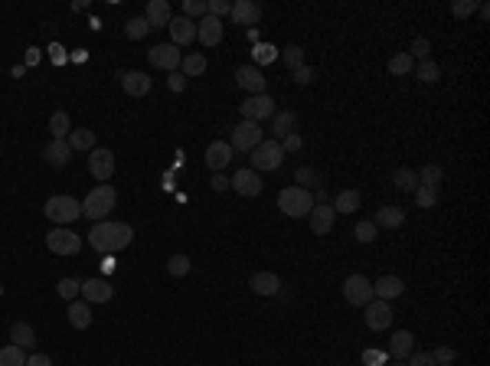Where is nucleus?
<instances>
[{
	"label": "nucleus",
	"mask_w": 490,
	"mask_h": 366,
	"mask_svg": "<svg viewBox=\"0 0 490 366\" xmlns=\"http://www.w3.org/2000/svg\"><path fill=\"white\" fill-rule=\"evenodd\" d=\"M134 239V229L127 226V223H114V219H101L95 226L88 229V245L101 255H114L127 249Z\"/></svg>",
	"instance_id": "f257e3e1"
},
{
	"label": "nucleus",
	"mask_w": 490,
	"mask_h": 366,
	"mask_svg": "<svg viewBox=\"0 0 490 366\" xmlns=\"http://www.w3.org/2000/svg\"><path fill=\"white\" fill-rule=\"evenodd\" d=\"M114 203H118V193H114V187H108V183H99L95 190H88V196L82 200V216H88L92 223H101L105 216L114 210Z\"/></svg>",
	"instance_id": "f03ea898"
},
{
	"label": "nucleus",
	"mask_w": 490,
	"mask_h": 366,
	"mask_svg": "<svg viewBox=\"0 0 490 366\" xmlns=\"http://www.w3.org/2000/svg\"><path fill=\"white\" fill-rule=\"evenodd\" d=\"M314 193L311 190H301V187H285L278 193V210L291 219H301V216H311L314 210Z\"/></svg>",
	"instance_id": "7ed1b4c3"
},
{
	"label": "nucleus",
	"mask_w": 490,
	"mask_h": 366,
	"mask_svg": "<svg viewBox=\"0 0 490 366\" xmlns=\"http://www.w3.org/2000/svg\"><path fill=\"white\" fill-rule=\"evenodd\" d=\"M252 170L255 174H268V170H278L281 167V161H285V151H281V141L275 138H265L255 151H252Z\"/></svg>",
	"instance_id": "20e7f679"
},
{
	"label": "nucleus",
	"mask_w": 490,
	"mask_h": 366,
	"mask_svg": "<svg viewBox=\"0 0 490 366\" xmlns=\"http://www.w3.org/2000/svg\"><path fill=\"white\" fill-rule=\"evenodd\" d=\"M43 213L50 216L52 223L69 226V223H76L79 216H82V203H79L76 196H65V193H59V196H50V200H46Z\"/></svg>",
	"instance_id": "39448f33"
},
{
	"label": "nucleus",
	"mask_w": 490,
	"mask_h": 366,
	"mask_svg": "<svg viewBox=\"0 0 490 366\" xmlns=\"http://www.w3.org/2000/svg\"><path fill=\"white\" fill-rule=\"evenodd\" d=\"M265 141V131L258 121H239V125L232 128V141H229V148L232 151H255L258 144Z\"/></svg>",
	"instance_id": "423d86ee"
},
{
	"label": "nucleus",
	"mask_w": 490,
	"mask_h": 366,
	"mask_svg": "<svg viewBox=\"0 0 490 366\" xmlns=\"http://www.w3.org/2000/svg\"><path fill=\"white\" fill-rule=\"evenodd\" d=\"M275 99L272 95H249V99L239 105V114H242V121H268V118H275Z\"/></svg>",
	"instance_id": "0eeeda50"
},
{
	"label": "nucleus",
	"mask_w": 490,
	"mask_h": 366,
	"mask_svg": "<svg viewBox=\"0 0 490 366\" xmlns=\"http://www.w3.org/2000/svg\"><path fill=\"white\" fill-rule=\"evenodd\" d=\"M46 249H50L52 255H79V249H82V236L72 232V229L59 226L46 236Z\"/></svg>",
	"instance_id": "6e6552de"
},
{
	"label": "nucleus",
	"mask_w": 490,
	"mask_h": 366,
	"mask_svg": "<svg viewBox=\"0 0 490 366\" xmlns=\"http://www.w3.org/2000/svg\"><path fill=\"white\" fill-rule=\"evenodd\" d=\"M343 298H347V304H353V307H366V304L376 298V294H373V281L366 275H350L343 281Z\"/></svg>",
	"instance_id": "1a4fd4ad"
},
{
	"label": "nucleus",
	"mask_w": 490,
	"mask_h": 366,
	"mask_svg": "<svg viewBox=\"0 0 490 366\" xmlns=\"http://www.w3.org/2000/svg\"><path fill=\"white\" fill-rule=\"evenodd\" d=\"M147 63H151L154 69L176 72V69H180V63H183V52L176 50L174 43H161V46H154V50L147 52Z\"/></svg>",
	"instance_id": "9d476101"
},
{
	"label": "nucleus",
	"mask_w": 490,
	"mask_h": 366,
	"mask_svg": "<svg viewBox=\"0 0 490 366\" xmlns=\"http://www.w3.org/2000/svg\"><path fill=\"white\" fill-rule=\"evenodd\" d=\"M88 170H92V177L99 183H108L114 177V154L108 148H95L92 157H88Z\"/></svg>",
	"instance_id": "9b49d317"
},
{
	"label": "nucleus",
	"mask_w": 490,
	"mask_h": 366,
	"mask_svg": "<svg viewBox=\"0 0 490 366\" xmlns=\"http://www.w3.org/2000/svg\"><path fill=\"white\" fill-rule=\"evenodd\" d=\"M229 187L236 190L239 196H245V200H252V196H258L262 193V174H255L252 167H245V170H236V177L229 180Z\"/></svg>",
	"instance_id": "f8f14e48"
},
{
	"label": "nucleus",
	"mask_w": 490,
	"mask_h": 366,
	"mask_svg": "<svg viewBox=\"0 0 490 366\" xmlns=\"http://www.w3.org/2000/svg\"><path fill=\"white\" fill-rule=\"evenodd\" d=\"M366 327L376 330V334L379 330H389L392 327V304L373 298V301L366 304Z\"/></svg>",
	"instance_id": "ddd939ff"
},
{
	"label": "nucleus",
	"mask_w": 490,
	"mask_h": 366,
	"mask_svg": "<svg viewBox=\"0 0 490 366\" xmlns=\"http://www.w3.org/2000/svg\"><path fill=\"white\" fill-rule=\"evenodd\" d=\"M112 294H114V288L108 278H88V281H82V301H88V304H108Z\"/></svg>",
	"instance_id": "4468645a"
},
{
	"label": "nucleus",
	"mask_w": 490,
	"mask_h": 366,
	"mask_svg": "<svg viewBox=\"0 0 490 366\" xmlns=\"http://www.w3.org/2000/svg\"><path fill=\"white\" fill-rule=\"evenodd\" d=\"M167 30H170V43H174L176 50H183V46H190V43L196 39V23H193V20H187L183 13H180V17H174Z\"/></svg>",
	"instance_id": "2eb2a0df"
},
{
	"label": "nucleus",
	"mask_w": 490,
	"mask_h": 366,
	"mask_svg": "<svg viewBox=\"0 0 490 366\" xmlns=\"http://www.w3.org/2000/svg\"><path fill=\"white\" fill-rule=\"evenodd\" d=\"M249 288L255 291V294H262V298H278L281 294V278L275 275V272H255V275L249 278Z\"/></svg>",
	"instance_id": "dca6fc26"
},
{
	"label": "nucleus",
	"mask_w": 490,
	"mask_h": 366,
	"mask_svg": "<svg viewBox=\"0 0 490 366\" xmlns=\"http://www.w3.org/2000/svg\"><path fill=\"white\" fill-rule=\"evenodd\" d=\"M236 85L245 92H252V95H265V76L258 65H239L236 69Z\"/></svg>",
	"instance_id": "f3484780"
},
{
	"label": "nucleus",
	"mask_w": 490,
	"mask_h": 366,
	"mask_svg": "<svg viewBox=\"0 0 490 366\" xmlns=\"http://www.w3.org/2000/svg\"><path fill=\"white\" fill-rule=\"evenodd\" d=\"M232 148H229V141H213L210 148H206V167L213 170V174H219V170H226L229 161H232Z\"/></svg>",
	"instance_id": "a211bd4d"
},
{
	"label": "nucleus",
	"mask_w": 490,
	"mask_h": 366,
	"mask_svg": "<svg viewBox=\"0 0 490 366\" xmlns=\"http://www.w3.org/2000/svg\"><path fill=\"white\" fill-rule=\"evenodd\" d=\"M229 17H232L239 26H255L258 20H262V7H258L255 0H236L232 10H229Z\"/></svg>",
	"instance_id": "6ab92c4d"
},
{
	"label": "nucleus",
	"mask_w": 490,
	"mask_h": 366,
	"mask_svg": "<svg viewBox=\"0 0 490 366\" xmlns=\"http://www.w3.org/2000/svg\"><path fill=\"white\" fill-rule=\"evenodd\" d=\"M196 39H200L203 46L223 43V20H216V17H203V20H196Z\"/></svg>",
	"instance_id": "aec40b11"
},
{
	"label": "nucleus",
	"mask_w": 490,
	"mask_h": 366,
	"mask_svg": "<svg viewBox=\"0 0 490 366\" xmlns=\"http://www.w3.org/2000/svg\"><path fill=\"white\" fill-rule=\"evenodd\" d=\"M373 294H376L379 301H392V298L405 294V281L396 275H382L379 281H373Z\"/></svg>",
	"instance_id": "412c9836"
},
{
	"label": "nucleus",
	"mask_w": 490,
	"mask_h": 366,
	"mask_svg": "<svg viewBox=\"0 0 490 366\" xmlns=\"http://www.w3.org/2000/svg\"><path fill=\"white\" fill-rule=\"evenodd\" d=\"M121 89H125L127 95L141 99V95H147V92L154 89V82L147 72H125V76H121Z\"/></svg>",
	"instance_id": "4be33fe9"
},
{
	"label": "nucleus",
	"mask_w": 490,
	"mask_h": 366,
	"mask_svg": "<svg viewBox=\"0 0 490 366\" xmlns=\"http://www.w3.org/2000/svg\"><path fill=\"white\" fill-rule=\"evenodd\" d=\"M334 219H337V213H334L330 203H327V206H314V210H311V232H314V236H327V232L334 229Z\"/></svg>",
	"instance_id": "5701e85b"
},
{
	"label": "nucleus",
	"mask_w": 490,
	"mask_h": 366,
	"mask_svg": "<svg viewBox=\"0 0 490 366\" xmlns=\"http://www.w3.org/2000/svg\"><path fill=\"white\" fill-rule=\"evenodd\" d=\"M144 20L154 26H170V20H174V10H170V3L167 0H151L147 3V10H144Z\"/></svg>",
	"instance_id": "b1692460"
},
{
	"label": "nucleus",
	"mask_w": 490,
	"mask_h": 366,
	"mask_svg": "<svg viewBox=\"0 0 490 366\" xmlns=\"http://www.w3.org/2000/svg\"><path fill=\"white\" fill-rule=\"evenodd\" d=\"M43 157H46V164L50 167H65L69 161H72V148H69L65 141H50L46 151H43Z\"/></svg>",
	"instance_id": "393cba45"
},
{
	"label": "nucleus",
	"mask_w": 490,
	"mask_h": 366,
	"mask_svg": "<svg viewBox=\"0 0 490 366\" xmlns=\"http://www.w3.org/2000/svg\"><path fill=\"white\" fill-rule=\"evenodd\" d=\"M415 350V337H412V330H396L392 334V340H389V354L392 360H405V356Z\"/></svg>",
	"instance_id": "a878e982"
},
{
	"label": "nucleus",
	"mask_w": 490,
	"mask_h": 366,
	"mask_svg": "<svg viewBox=\"0 0 490 366\" xmlns=\"http://www.w3.org/2000/svg\"><path fill=\"white\" fill-rule=\"evenodd\" d=\"M373 223H376L379 229H399L405 223V210L402 206H382V210H376Z\"/></svg>",
	"instance_id": "bb28decb"
},
{
	"label": "nucleus",
	"mask_w": 490,
	"mask_h": 366,
	"mask_svg": "<svg viewBox=\"0 0 490 366\" xmlns=\"http://www.w3.org/2000/svg\"><path fill=\"white\" fill-rule=\"evenodd\" d=\"M65 314H69V324L76 330H85L88 324H92V304L76 298V301H69V311H65Z\"/></svg>",
	"instance_id": "cd10ccee"
},
{
	"label": "nucleus",
	"mask_w": 490,
	"mask_h": 366,
	"mask_svg": "<svg viewBox=\"0 0 490 366\" xmlns=\"http://www.w3.org/2000/svg\"><path fill=\"white\" fill-rule=\"evenodd\" d=\"M10 340L17 343L20 350H33V347H37V330L30 327L26 321H17L10 327Z\"/></svg>",
	"instance_id": "c85d7f7f"
},
{
	"label": "nucleus",
	"mask_w": 490,
	"mask_h": 366,
	"mask_svg": "<svg viewBox=\"0 0 490 366\" xmlns=\"http://www.w3.org/2000/svg\"><path fill=\"white\" fill-rule=\"evenodd\" d=\"M360 190H340L337 196H334V213H343V216H350L360 210Z\"/></svg>",
	"instance_id": "c756f323"
},
{
	"label": "nucleus",
	"mask_w": 490,
	"mask_h": 366,
	"mask_svg": "<svg viewBox=\"0 0 490 366\" xmlns=\"http://www.w3.org/2000/svg\"><path fill=\"white\" fill-rule=\"evenodd\" d=\"M65 144L72 148V154L76 151H95V131H88V128H72L69 138H65Z\"/></svg>",
	"instance_id": "7c9ffc66"
},
{
	"label": "nucleus",
	"mask_w": 490,
	"mask_h": 366,
	"mask_svg": "<svg viewBox=\"0 0 490 366\" xmlns=\"http://www.w3.org/2000/svg\"><path fill=\"white\" fill-rule=\"evenodd\" d=\"M294 128H298V114H294V112H275V118H272V131L278 134L275 141L294 134Z\"/></svg>",
	"instance_id": "2f4dec72"
},
{
	"label": "nucleus",
	"mask_w": 490,
	"mask_h": 366,
	"mask_svg": "<svg viewBox=\"0 0 490 366\" xmlns=\"http://www.w3.org/2000/svg\"><path fill=\"white\" fill-rule=\"evenodd\" d=\"M392 187L402 190V193H415V187H418V174L409 170V167H399V170L392 174Z\"/></svg>",
	"instance_id": "473e14b6"
},
{
	"label": "nucleus",
	"mask_w": 490,
	"mask_h": 366,
	"mask_svg": "<svg viewBox=\"0 0 490 366\" xmlns=\"http://www.w3.org/2000/svg\"><path fill=\"white\" fill-rule=\"evenodd\" d=\"M50 131H52V141H65V138H69V131H72V121H69V114H65V112H52Z\"/></svg>",
	"instance_id": "72a5a7b5"
},
{
	"label": "nucleus",
	"mask_w": 490,
	"mask_h": 366,
	"mask_svg": "<svg viewBox=\"0 0 490 366\" xmlns=\"http://www.w3.org/2000/svg\"><path fill=\"white\" fill-rule=\"evenodd\" d=\"M415 76H418V82H425V85H435L441 79V65L435 59H422L418 69H415Z\"/></svg>",
	"instance_id": "f704fd0d"
},
{
	"label": "nucleus",
	"mask_w": 490,
	"mask_h": 366,
	"mask_svg": "<svg viewBox=\"0 0 490 366\" xmlns=\"http://www.w3.org/2000/svg\"><path fill=\"white\" fill-rule=\"evenodd\" d=\"M0 366H26V350H20L17 343L0 347Z\"/></svg>",
	"instance_id": "c9c22d12"
},
{
	"label": "nucleus",
	"mask_w": 490,
	"mask_h": 366,
	"mask_svg": "<svg viewBox=\"0 0 490 366\" xmlns=\"http://www.w3.org/2000/svg\"><path fill=\"white\" fill-rule=\"evenodd\" d=\"M183 76L193 79V76H203L206 72V56L203 52H190V56H183Z\"/></svg>",
	"instance_id": "e433bc0d"
},
{
	"label": "nucleus",
	"mask_w": 490,
	"mask_h": 366,
	"mask_svg": "<svg viewBox=\"0 0 490 366\" xmlns=\"http://www.w3.org/2000/svg\"><path fill=\"white\" fill-rule=\"evenodd\" d=\"M294 183H298V187L301 190H311V187H324V183H320V174H317L314 167H298V170H294Z\"/></svg>",
	"instance_id": "4c0bfd02"
},
{
	"label": "nucleus",
	"mask_w": 490,
	"mask_h": 366,
	"mask_svg": "<svg viewBox=\"0 0 490 366\" xmlns=\"http://www.w3.org/2000/svg\"><path fill=\"white\" fill-rule=\"evenodd\" d=\"M438 200H441V190L438 187H415V203L422 206V210H431V206H438Z\"/></svg>",
	"instance_id": "58836bf2"
},
{
	"label": "nucleus",
	"mask_w": 490,
	"mask_h": 366,
	"mask_svg": "<svg viewBox=\"0 0 490 366\" xmlns=\"http://www.w3.org/2000/svg\"><path fill=\"white\" fill-rule=\"evenodd\" d=\"M441 180H445V170H441L438 164H425L422 170H418V183H422V187H438L441 190Z\"/></svg>",
	"instance_id": "ea45409f"
},
{
	"label": "nucleus",
	"mask_w": 490,
	"mask_h": 366,
	"mask_svg": "<svg viewBox=\"0 0 490 366\" xmlns=\"http://www.w3.org/2000/svg\"><path fill=\"white\" fill-rule=\"evenodd\" d=\"M412 69H415V59L409 56V52H396V56L389 59V72H392V76H409Z\"/></svg>",
	"instance_id": "a19ab883"
},
{
	"label": "nucleus",
	"mask_w": 490,
	"mask_h": 366,
	"mask_svg": "<svg viewBox=\"0 0 490 366\" xmlns=\"http://www.w3.org/2000/svg\"><path fill=\"white\" fill-rule=\"evenodd\" d=\"M147 33H151V23H147L144 17H131V20L125 23V37L127 39H144Z\"/></svg>",
	"instance_id": "79ce46f5"
},
{
	"label": "nucleus",
	"mask_w": 490,
	"mask_h": 366,
	"mask_svg": "<svg viewBox=\"0 0 490 366\" xmlns=\"http://www.w3.org/2000/svg\"><path fill=\"white\" fill-rule=\"evenodd\" d=\"M56 291H59V298H65V301H76L79 294H82V285H79L76 278H59Z\"/></svg>",
	"instance_id": "37998d69"
},
{
	"label": "nucleus",
	"mask_w": 490,
	"mask_h": 366,
	"mask_svg": "<svg viewBox=\"0 0 490 366\" xmlns=\"http://www.w3.org/2000/svg\"><path fill=\"white\" fill-rule=\"evenodd\" d=\"M353 232H356V242H373L379 236V226L373 223V219H363V223H356Z\"/></svg>",
	"instance_id": "c03bdc74"
},
{
	"label": "nucleus",
	"mask_w": 490,
	"mask_h": 366,
	"mask_svg": "<svg viewBox=\"0 0 490 366\" xmlns=\"http://www.w3.org/2000/svg\"><path fill=\"white\" fill-rule=\"evenodd\" d=\"M167 272L174 278H183L190 272V258L187 255H170V258H167Z\"/></svg>",
	"instance_id": "a18cd8bd"
},
{
	"label": "nucleus",
	"mask_w": 490,
	"mask_h": 366,
	"mask_svg": "<svg viewBox=\"0 0 490 366\" xmlns=\"http://www.w3.org/2000/svg\"><path fill=\"white\" fill-rule=\"evenodd\" d=\"M183 17L193 20V23L203 20V17H206V0H187V3H183Z\"/></svg>",
	"instance_id": "49530a36"
},
{
	"label": "nucleus",
	"mask_w": 490,
	"mask_h": 366,
	"mask_svg": "<svg viewBox=\"0 0 490 366\" xmlns=\"http://www.w3.org/2000/svg\"><path fill=\"white\" fill-rule=\"evenodd\" d=\"M229 10H232V3H229V0H206V17H216V20H223Z\"/></svg>",
	"instance_id": "de8ad7c7"
},
{
	"label": "nucleus",
	"mask_w": 490,
	"mask_h": 366,
	"mask_svg": "<svg viewBox=\"0 0 490 366\" xmlns=\"http://www.w3.org/2000/svg\"><path fill=\"white\" fill-rule=\"evenodd\" d=\"M451 13L465 20V17H471V13H478V0H454V3H451Z\"/></svg>",
	"instance_id": "09e8293b"
},
{
	"label": "nucleus",
	"mask_w": 490,
	"mask_h": 366,
	"mask_svg": "<svg viewBox=\"0 0 490 366\" xmlns=\"http://www.w3.org/2000/svg\"><path fill=\"white\" fill-rule=\"evenodd\" d=\"M281 56H285V63L291 65V72H294V69H301V65H304V50H301V46H288V50L281 52Z\"/></svg>",
	"instance_id": "8fccbe9b"
},
{
	"label": "nucleus",
	"mask_w": 490,
	"mask_h": 366,
	"mask_svg": "<svg viewBox=\"0 0 490 366\" xmlns=\"http://www.w3.org/2000/svg\"><path fill=\"white\" fill-rule=\"evenodd\" d=\"M428 52H431V43H428L425 37H418L412 43V50H409V56H412V59H428Z\"/></svg>",
	"instance_id": "3c124183"
},
{
	"label": "nucleus",
	"mask_w": 490,
	"mask_h": 366,
	"mask_svg": "<svg viewBox=\"0 0 490 366\" xmlns=\"http://www.w3.org/2000/svg\"><path fill=\"white\" fill-rule=\"evenodd\" d=\"M252 59H255V63H272V59H275V46H262V43H258V46L252 50Z\"/></svg>",
	"instance_id": "603ef678"
},
{
	"label": "nucleus",
	"mask_w": 490,
	"mask_h": 366,
	"mask_svg": "<svg viewBox=\"0 0 490 366\" xmlns=\"http://www.w3.org/2000/svg\"><path fill=\"white\" fill-rule=\"evenodd\" d=\"M454 347H438V350H431V360H435V366L438 363H454Z\"/></svg>",
	"instance_id": "864d4df0"
},
{
	"label": "nucleus",
	"mask_w": 490,
	"mask_h": 366,
	"mask_svg": "<svg viewBox=\"0 0 490 366\" xmlns=\"http://www.w3.org/2000/svg\"><path fill=\"white\" fill-rule=\"evenodd\" d=\"M314 79H317V72L311 69V65H301V69H294V82H298V85H311Z\"/></svg>",
	"instance_id": "5fc2aeb1"
},
{
	"label": "nucleus",
	"mask_w": 490,
	"mask_h": 366,
	"mask_svg": "<svg viewBox=\"0 0 490 366\" xmlns=\"http://www.w3.org/2000/svg\"><path fill=\"white\" fill-rule=\"evenodd\" d=\"M167 89H170V92H183V89H187V76H183L180 69H176V72H170V79H167Z\"/></svg>",
	"instance_id": "6e6d98bb"
},
{
	"label": "nucleus",
	"mask_w": 490,
	"mask_h": 366,
	"mask_svg": "<svg viewBox=\"0 0 490 366\" xmlns=\"http://www.w3.org/2000/svg\"><path fill=\"white\" fill-rule=\"evenodd\" d=\"M304 148V138L294 131V134H288V138H281V151H301Z\"/></svg>",
	"instance_id": "4d7b16f0"
},
{
	"label": "nucleus",
	"mask_w": 490,
	"mask_h": 366,
	"mask_svg": "<svg viewBox=\"0 0 490 366\" xmlns=\"http://www.w3.org/2000/svg\"><path fill=\"white\" fill-rule=\"evenodd\" d=\"M405 360H409V363H405V366H435V360H431V354H415V350H412V354L405 356Z\"/></svg>",
	"instance_id": "13d9d810"
},
{
	"label": "nucleus",
	"mask_w": 490,
	"mask_h": 366,
	"mask_svg": "<svg viewBox=\"0 0 490 366\" xmlns=\"http://www.w3.org/2000/svg\"><path fill=\"white\" fill-rule=\"evenodd\" d=\"M26 366H52V360L46 354H33V356H26Z\"/></svg>",
	"instance_id": "bf43d9fd"
},
{
	"label": "nucleus",
	"mask_w": 490,
	"mask_h": 366,
	"mask_svg": "<svg viewBox=\"0 0 490 366\" xmlns=\"http://www.w3.org/2000/svg\"><path fill=\"white\" fill-rule=\"evenodd\" d=\"M213 190H216V193H223V190H229V177H223V174H216V177H213Z\"/></svg>",
	"instance_id": "052dcab7"
},
{
	"label": "nucleus",
	"mask_w": 490,
	"mask_h": 366,
	"mask_svg": "<svg viewBox=\"0 0 490 366\" xmlns=\"http://www.w3.org/2000/svg\"><path fill=\"white\" fill-rule=\"evenodd\" d=\"M478 13L480 20H490V3H478Z\"/></svg>",
	"instance_id": "680f3d73"
},
{
	"label": "nucleus",
	"mask_w": 490,
	"mask_h": 366,
	"mask_svg": "<svg viewBox=\"0 0 490 366\" xmlns=\"http://www.w3.org/2000/svg\"><path fill=\"white\" fill-rule=\"evenodd\" d=\"M392 366H405V363H402V360H396V363H392Z\"/></svg>",
	"instance_id": "e2e57ef3"
},
{
	"label": "nucleus",
	"mask_w": 490,
	"mask_h": 366,
	"mask_svg": "<svg viewBox=\"0 0 490 366\" xmlns=\"http://www.w3.org/2000/svg\"><path fill=\"white\" fill-rule=\"evenodd\" d=\"M438 366H451V363H438Z\"/></svg>",
	"instance_id": "0e129e2a"
}]
</instances>
